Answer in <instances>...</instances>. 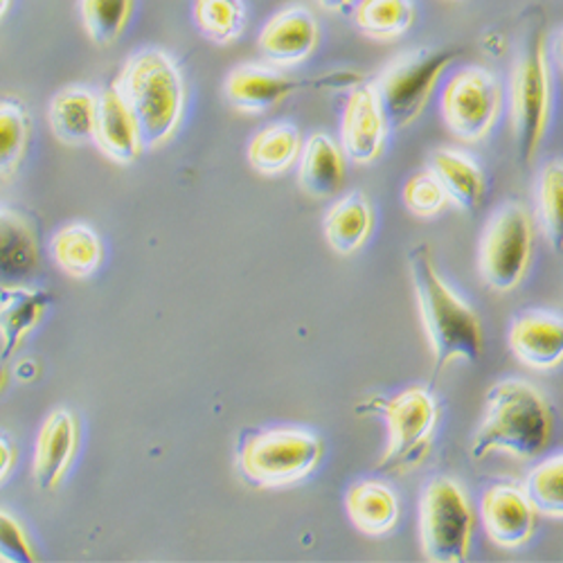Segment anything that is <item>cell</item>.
Wrapping results in <instances>:
<instances>
[{
    "instance_id": "6da1fadb",
    "label": "cell",
    "mask_w": 563,
    "mask_h": 563,
    "mask_svg": "<svg viewBox=\"0 0 563 563\" xmlns=\"http://www.w3.org/2000/svg\"><path fill=\"white\" fill-rule=\"evenodd\" d=\"M408 268L421 322L433 350L435 374L457 358L476 363L483 356L481 320L440 277L427 244H417L408 251Z\"/></svg>"
},
{
    "instance_id": "7a4b0ae2",
    "label": "cell",
    "mask_w": 563,
    "mask_h": 563,
    "mask_svg": "<svg viewBox=\"0 0 563 563\" xmlns=\"http://www.w3.org/2000/svg\"><path fill=\"white\" fill-rule=\"evenodd\" d=\"M113 88L131 111L145 150L165 145L176 133L185 104L183 75L176 62L158 48L131 55Z\"/></svg>"
},
{
    "instance_id": "3957f363",
    "label": "cell",
    "mask_w": 563,
    "mask_h": 563,
    "mask_svg": "<svg viewBox=\"0 0 563 563\" xmlns=\"http://www.w3.org/2000/svg\"><path fill=\"white\" fill-rule=\"evenodd\" d=\"M552 438V415L543 395L526 382H503L487 393L483 424L472 455L505 451L519 460L539 455Z\"/></svg>"
},
{
    "instance_id": "277c9868",
    "label": "cell",
    "mask_w": 563,
    "mask_h": 563,
    "mask_svg": "<svg viewBox=\"0 0 563 563\" xmlns=\"http://www.w3.org/2000/svg\"><path fill=\"white\" fill-rule=\"evenodd\" d=\"M550 115V66L545 41L537 34L521 53L509 79V118L516 154L530 167L541 147Z\"/></svg>"
},
{
    "instance_id": "5b68a950",
    "label": "cell",
    "mask_w": 563,
    "mask_h": 563,
    "mask_svg": "<svg viewBox=\"0 0 563 563\" xmlns=\"http://www.w3.org/2000/svg\"><path fill=\"white\" fill-rule=\"evenodd\" d=\"M356 412H379L388 421L390 442L379 472L404 474L427 457L438 427V404L424 388H410L393 399L374 397Z\"/></svg>"
},
{
    "instance_id": "8992f818",
    "label": "cell",
    "mask_w": 563,
    "mask_h": 563,
    "mask_svg": "<svg viewBox=\"0 0 563 563\" xmlns=\"http://www.w3.org/2000/svg\"><path fill=\"white\" fill-rule=\"evenodd\" d=\"M322 457V442L300 429L253 433L240 451V468L257 487H287L311 476Z\"/></svg>"
},
{
    "instance_id": "52a82bcc",
    "label": "cell",
    "mask_w": 563,
    "mask_h": 563,
    "mask_svg": "<svg viewBox=\"0 0 563 563\" xmlns=\"http://www.w3.org/2000/svg\"><path fill=\"white\" fill-rule=\"evenodd\" d=\"M453 57L451 51H412L384 68L372 86L379 96L388 129H406L424 113Z\"/></svg>"
},
{
    "instance_id": "ba28073f",
    "label": "cell",
    "mask_w": 563,
    "mask_h": 563,
    "mask_svg": "<svg viewBox=\"0 0 563 563\" xmlns=\"http://www.w3.org/2000/svg\"><path fill=\"white\" fill-rule=\"evenodd\" d=\"M474 511L451 478L433 481L419 507V537L424 556L435 563H460L468 556L474 537Z\"/></svg>"
},
{
    "instance_id": "9c48e42d",
    "label": "cell",
    "mask_w": 563,
    "mask_h": 563,
    "mask_svg": "<svg viewBox=\"0 0 563 563\" xmlns=\"http://www.w3.org/2000/svg\"><path fill=\"white\" fill-rule=\"evenodd\" d=\"M532 255V219L519 206L509 203L489 221L481 244V275L494 291L519 287Z\"/></svg>"
},
{
    "instance_id": "30bf717a",
    "label": "cell",
    "mask_w": 563,
    "mask_h": 563,
    "mask_svg": "<svg viewBox=\"0 0 563 563\" xmlns=\"http://www.w3.org/2000/svg\"><path fill=\"white\" fill-rule=\"evenodd\" d=\"M440 107L455 137L464 143H478L496 124L503 107V90L489 70L478 66L462 68L446 81Z\"/></svg>"
},
{
    "instance_id": "8fae6325",
    "label": "cell",
    "mask_w": 563,
    "mask_h": 563,
    "mask_svg": "<svg viewBox=\"0 0 563 563\" xmlns=\"http://www.w3.org/2000/svg\"><path fill=\"white\" fill-rule=\"evenodd\" d=\"M386 135L388 122L377 90L372 84L354 86L345 102L341 124L343 154L358 165H367L382 156Z\"/></svg>"
},
{
    "instance_id": "7c38bea8",
    "label": "cell",
    "mask_w": 563,
    "mask_h": 563,
    "mask_svg": "<svg viewBox=\"0 0 563 563\" xmlns=\"http://www.w3.org/2000/svg\"><path fill=\"white\" fill-rule=\"evenodd\" d=\"M318 38L320 27L316 16L307 8L294 5L268 19L260 32L257 48L268 64L289 68L313 55Z\"/></svg>"
},
{
    "instance_id": "4fadbf2b",
    "label": "cell",
    "mask_w": 563,
    "mask_h": 563,
    "mask_svg": "<svg viewBox=\"0 0 563 563\" xmlns=\"http://www.w3.org/2000/svg\"><path fill=\"white\" fill-rule=\"evenodd\" d=\"M489 539L500 548H521L534 534L537 509L528 494L514 485L492 487L481 503Z\"/></svg>"
},
{
    "instance_id": "5bb4252c",
    "label": "cell",
    "mask_w": 563,
    "mask_h": 563,
    "mask_svg": "<svg viewBox=\"0 0 563 563\" xmlns=\"http://www.w3.org/2000/svg\"><path fill=\"white\" fill-rule=\"evenodd\" d=\"M300 88V84L285 73L264 64H244L234 68L225 79V100L240 113H264Z\"/></svg>"
},
{
    "instance_id": "9a60e30c",
    "label": "cell",
    "mask_w": 563,
    "mask_h": 563,
    "mask_svg": "<svg viewBox=\"0 0 563 563\" xmlns=\"http://www.w3.org/2000/svg\"><path fill=\"white\" fill-rule=\"evenodd\" d=\"M77 449V424L68 410H55L38 429L34 444V481L38 489L53 492L66 476Z\"/></svg>"
},
{
    "instance_id": "2e32d148",
    "label": "cell",
    "mask_w": 563,
    "mask_h": 563,
    "mask_svg": "<svg viewBox=\"0 0 563 563\" xmlns=\"http://www.w3.org/2000/svg\"><path fill=\"white\" fill-rule=\"evenodd\" d=\"M92 143L98 150L118 165L133 163L145 152L143 140H140L135 120L126 109L120 92L111 86L98 96V113H96V131H92Z\"/></svg>"
},
{
    "instance_id": "e0dca14e",
    "label": "cell",
    "mask_w": 563,
    "mask_h": 563,
    "mask_svg": "<svg viewBox=\"0 0 563 563\" xmlns=\"http://www.w3.org/2000/svg\"><path fill=\"white\" fill-rule=\"evenodd\" d=\"M509 347L534 369L559 365L563 361V318L543 311L516 318L509 330Z\"/></svg>"
},
{
    "instance_id": "ac0fdd59",
    "label": "cell",
    "mask_w": 563,
    "mask_h": 563,
    "mask_svg": "<svg viewBox=\"0 0 563 563\" xmlns=\"http://www.w3.org/2000/svg\"><path fill=\"white\" fill-rule=\"evenodd\" d=\"M300 187L316 199L334 197L345 180L343 150L330 135L313 133L300 152Z\"/></svg>"
},
{
    "instance_id": "d6986e66",
    "label": "cell",
    "mask_w": 563,
    "mask_h": 563,
    "mask_svg": "<svg viewBox=\"0 0 563 563\" xmlns=\"http://www.w3.org/2000/svg\"><path fill=\"white\" fill-rule=\"evenodd\" d=\"M38 264L36 234L16 212L0 208V287L27 282Z\"/></svg>"
},
{
    "instance_id": "ffe728a7",
    "label": "cell",
    "mask_w": 563,
    "mask_h": 563,
    "mask_svg": "<svg viewBox=\"0 0 563 563\" xmlns=\"http://www.w3.org/2000/svg\"><path fill=\"white\" fill-rule=\"evenodd\" d=\"M98 96L84 86H70L59 90L51 102V126L55 137L64 145L79 147L92 143L96 131Z\"/></svg>"
},
{
    "instance_id": "44dd1931",
    "label": "cell",
    "mask_w": 563,
    "mask_h": 563,
    "mask_svg": "<svg viewBox=\"0 0 563 563\" xmlns=\"http://www.w3.org/2000/svg\"><path fill=\"white\" fill-rule=\"evenodd\" d=\"M48 302V294L25 289L23 285L3 289V294H0V343H3L0 358L8 361L25 341V336L34 332V327Z\"/></svg>"
},
{
    "instance_id": "7402d4cb",
    "label": "cell",
    "mask_w": 563,
    "mask_h": 563,
    "mask_svg": "<svg viewBox=\"0 0 563 563\" xmlns=\"http://www.w3.org/2000/svg\"><path fill=\"white\" fill-rule=\"evenodd\" d=\"M429 172L440 180L449 201H453L460 210L474 212L481 208L485 197V176L466 154L455 150H438L431 156Z\"/></svg>"
},
{
    "instance_id": "603a6c76",
    "label": "cell",
    "mask_w": 563,
    "mask_h": 563,
    "mask_svg": "<svg viewBox=\"0 0 563 563\" xmlns=\"http://www.w3.org/2000/svg\"><path fill=\"white\" fill-rule=\"evenodd\" d=\"M352 523L369 537L388 534L399 521V500L384 483H358L345 496Z\"/></svg>"
},
{
    "instance_id": "cb8c5ba5",
    "label": "cell",
    "mask_w": 563,
    "mask_h": 563,
    "mask_svg": "<svg viewBox=\"0 0 563 563\" xmlns=\"http://www.w3.org/2000/svg\"><path fill=\"white\" fill-rule=\"evenodd\" d=\"M372 230V210L361 192H354L334 203L324 217V238L341 255L358 251Z\"/></svg>"
},
{
    "instance_id": "d4e9b609",
    "label": "cell",
    "mask_w": 563,
    "mask_h": 563,
    "mask_svg": "<svg viewBox=\"0 0 563 563\" xmlns=\"http://www.w3.org/2000/svg\"><path fill=\"white\" fill-rule=\"evenodd\" d=\"M302 152L300 131L289 122L264 126L249 145V163L266 176L287 172Z\"/></svg>"
},
{
    "instance_id": "484cf974",
    "label": "cell",
    "mask_w": 563,
    "mask_h": 563,
    "mask_svg": "<svg viewBox=\"0 0 563 563\" xmlns=\"http://www.w3.org/2000/svg\"><path fill=\"white\" fill-rule=\"evenodd\" d=\"M55 262L75 279H86L102 262V242L86 223H68L53 240Z\"/></svg>"
},
{
    "instance_id": "4316f807",
    "label": "cell",
    "mask_w": 563,
    "mask_h": 563,
    "mask_svg": "<svg viewBox=\"0 0 563 563\" xmlns=\"http://www.w3.org/2000/svg\"><path fill=\"white\" fill-rule=\"evenodd\" d=\"M412 0H358L354 5V25L374 41H395L415 25Z\"/></svg>"
},
{
    "instance_id": "83f0119b",
    "label": "cell",
    "mask_w": 563,
    "mask_h": 563,
    "mask_svg": "<svg viewBox=\"0 0 563 563\" xmlns=\"http://www.w3.org/2000/svg\"><path fill=\"white\" fill-rule=\"evenodd\" d=\"M195 23L217 45L238 41L246 27L244 0H195Z\"/></svg>"
},
{
    "instance_id": "f1b7e54d",
    "label": "cell",
    "mask_w": 563,
    "mask_h": 563,
    "mask_svg": "<svg viewBox=\"0 0 563 563\" xmlns=\"http://www.w3.org/2000/svg\"><path fill=\"white\" fill-rule=\"evenodd\" d=\"M131 10L133 0H79L84 30L100 48L113 45L122 36Z\"/></svg>"
},
{
    "instance_id": "f546056e",
    "label": "cell",
    "mask_w": 563,
    "mask_h": 563,
    "mask_svg": "<svg viewBox=\"0 0 563 563\" xmlns=\"http://www.w3.org/2000/svg\"><path fill=\"white\" fill-rule=\"evenodd\" d=\"M30 118L19 100H0V178L12 176L27 150Z\"/></svg>"
},
{
    "instance_id": "4dcf8cb0",
    "label": "cell",
    "mask_w": 563,
    "mask_h": 563,
    "mask_svg": "<svg viewBox=\"0 0 563 563\" xmlns=\"http://www.w3.org/2000/svg\"><path fill=\"white\" fill-rule=\"evenodd\" d=\"M523 492L539 514L563 519V455L532 468Z\"/></svg>"
},
{
    "instance_id": "1f68e13d",
    "label": "cell",
    "mask_w": 563,
    "mask_h": 563,
    "mask_svg": "<svg viewBox=\"0 0 563 563\" xmlns=\"http://www.w3.org/2000/svg\"><path fill=\"white\" fill-rule=\"evenodd\" d=\"M539 208L552 251L563 253V163H550L541 174Z\"/></svg>"
},
{
    "instance_id": "d6a6232c",
    "label": "cell",
    "mask_w": 563,
    "mask_h": 563,
    "mask_svg": "<svg viewBox=\"0 0 563 563\" xmlns=\"http://www.w3.org/2000/svg\"><path fill=\"white\" fill-rule=\"evenodd\" d=\"M404 203L417 217H435L449 203V197L440 180L431 174H417L404 187Z\"/></svg>"
},
{
    "instance_id": "836d02e7",
    "label": "cell",
    "mask_w": 563,
    "mask_h": 563,
    "mask_svg": "<svg viewBox=\"0 0 563 563\" xmlns=\"http://www.w3.org/2000/svg\"><path fill=\"white\" fill-rule=\"evenodd\" d=\"M0 561H8V563L34 561V552L30 548V541L21 523L5 509H0Z\"/></svg>"
},
{
    "instance_id": "e575fe53",
    "label": "cell",
    "mask_w": 563,
    "mask_h": 563,
    "mask_svg": "<svg viewBox=\"0 0 563 563\" xmlns=\"http://www.w3.org/2000/svg\"><path fill=\"white\" fill-rule=\"evenodd\" d=\"M16 464V449L14 442L10 440L8 433L0 431V485L8 481V476L12 474V468Z\"/></svg>"
},
{
    "instance_id": "d590c367",
    "label": "cell",
    "mask_w": 563,
    "mask_h": 563,
    "mask_svg": "<svg viewBox=\"0 0 563 563\" xmlns=\"http://www.w3.org/2000/svg\"><path fill=\"white\" fill-rule=\"evenodd\" d=\"M316 3L322 8V10H327V12H336V14H341V12H347L350 8H354L358 0H316Z\"/></svg>"
},
{
    "instance_id": "8d00e7d4",
    "label": "cell",
    "mask_w": 563,
    "mask_h": 563,
    "mask_svg": "<svg viewBox=\"0 0 563 563\" xmlns=\"http://www.w3.org/2000/svg\"><path fill=\"white\" fill-rule=\"evenodd\" d=\"M554 57H556L559 66L563 68V30L556 34V41H554Z\"/></svg>"
},
{
    "instance_id": "74e56055",
    "label": "cell",
    "mask_w": 563,
    "mask_h": 563,
    "mask_svg": "<svg viewBox=\"0 0 563 563\" xmlns=\"http://www.w3.org/2000/svg\"><path fill=\"white\" fill-rule=\"evenodd\" d=\"M10 3H12V0H0V19H3V16L8 14V10H10Z\"/></svg>"
},
{
    "instance_id": "f35d334b",
    "label": "cell",
    "mask_w": 563,
    "mask_h": 563,
    "mask_svg": "<svg viewBox=\"0 0 563 563\" xmlns=\"http://www.w3.org/2000/svg\"><path fill=\"white\" fill-rule=\"evenodd\" d=\"M3 382H5V374H3V367H0V388H3Z\"/></svg>"
},
{
    "instance_id": "ab89813d",
    "label": "cell",
    "mask_w": 563,
    "mask_h": 563,
    "mask_svg": "<svg viewBox=\"0 0 563 563\" xmlns=\"http://www.w3.org/2000/svg\"><path fill=\"white\" fill-rule=\"evenodd\" d=\"M3 289H5V287H0V294H3Z\"/></svg>"
}]
</instances>
